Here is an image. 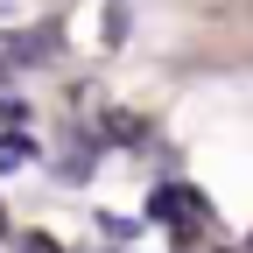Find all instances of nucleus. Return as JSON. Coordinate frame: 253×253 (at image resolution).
<instances>
[{
	"label": "nucleus",
	"instance_id": "obj_4",
	"mask_svg": "<svg viewBox=\"0 0 253 253\" xmlns=\"http://www.w3.org/2000/svg\"><path fill=\"white\" fill-rule=\"evenodd\" d=\"M246 253H253V239H246Z\"/></svg>",
	"mask_w": 253,
	"mask_h": 253
},
{
	"label": "nucleus",
	"instance_id": "obj_3",
	"mask_svg": "<svg viewBox=\"0 0 253 253\" xmlns=\"http://www.w3.org/2000/svg\"><path fill=\"white\" fill-rule=\"evenodd\" d=\"M0 120H7V134H14V126H21V120H28V106H21V99H14V91H0Z\"/></svg>",
	"mask_w": 253,
	"mask_h": 253
},
{
	"label": "nucleus",
	"instance_id": "obj_2",
	"mask_svg": "<svg viewBox=\"0 0 253 253\" xmlns=\"http://www.w3.org/2000/svg\"><path fill=\"white\" fill-rule=\"evenodd\" d=\"M28 155H36L28 134H0V176H7V169H28Z\"/></svg>",
	"mask_w": 253,
	"mask_h": 253
},
{
	"label": "nucleus",
	"instance_id": "obj_5",
	"mask_svg": "<svg viewBox=\"0 0 253 253\" xmlns=\"http://www.w3.org/2000/svg\"><path fill=\"white\" fill-rule=\"evenodd\" d=\"M0 7H7V0H0Z\"/></svg>",
	"mask_w": 253,
	"mask_h": 253
},
{
	"label": "nucleus",
	"instance_id": "obj_1",
	"mask_svg": "<svg viewBox=\"0 0 253 253\" xmlns=\"http://www.w3.org/2000/svg\"><path fill=\"white\" fill-rule=\"evenodd\" d=\"M49 36H56V28H28V36H21V42H7V56H14V63H42V56L56 49Z\"/></svg>",
	"mask_w": 253,
	"mask_h": 253
}]
</instances>
